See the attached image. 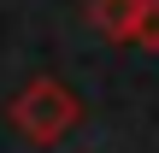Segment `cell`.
<instances>
[{"instance_id":"1","label":"cell","mask_w":159,"mask_h":153,"mask_svg":"<svg viewBox=\"0 0 159 153\" xmlns=\"http://www.w3.org/2000/svg\"><path fill=\"white\" fill-rule=\"evenodd\" d=\"M142 35H148V41H159V12H142Z\"/></svg>"}]
</instances>
